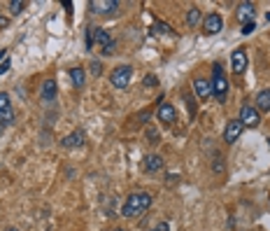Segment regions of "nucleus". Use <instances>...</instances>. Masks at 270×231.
<instances>
[{
  "mask_svg": "<svg viewBox=\"0 0 270 231\" xmlns=\"http://www.w3.org/2000/svg\"><path fill=\"white\" fill-rule=\"evenodd\" d=\"M116 231H128V229H116Z\"/></svg>",
  "mask_w": 270,
  "mask_h": 231,
  "instance_id": "35",
  "label": "nucleus"
},
{
  "mask_svg": "<svg viewBox=\"0 0 270 231\" xmlns=\"http://www.w3.org/2000/svg\"><path fill=\"white\" fill-rule=\"evenodd\" d=\"M254 14H256V10H254L252 3H242V5H238V19L242 21V24L254 21Z\"/></svg>",
  "mask_w": 270,
  "mask_h": 231,
  "instance_id": "18",
  "label": "nucleus"
},
{
  "mask_svg": "<svg viewBox=\"0 0 270 231\" xmlns=\"http://www.w3.org/2000/svg\"><path fill=\"white\" fill-rule=\"evenodd\" d=\"M194 89H196V94L200 101H205V98H210L212 96V87H210L208 80H202V77H198V80H194Z\"/></svg>",
  "mask_w": 270,
  "mask_h": 231,
  "instance_id": "17",
  "label": "nucleus"
},
{
  "mask_svg": "<svg viewBox=\"0 0 270 231\" xmlns=\"http://www.w3.org/2000/svg\"><path fill=\"white\" fill-rule=\"evenodd\" d=\"M84 140H86V133L82 129H77V131H72L70 136H66L61 140V147H66V150H74V147H82L84 145Z\"/></svg>",
  "mask_w": 270,
  "mask_h": 231,
  "instance_id": "10",
  "label": "nucleus"
},
{
  "mask_svg": "<svg viewBox=\"0 0 270 231\" xmlns=\"http://www.w3.org/2000/svg\"><path fill=\"white\" fill-rule=\"evenodd\" d=\"M240 122H242V126H247V129H256L258 124H261V115H258V110L254 108V105H250V103H244L242 108H240V117H238Z\"/></svg>",
  "mask_w": 270,
  "mask_h": 231,
  "instance_id": "6",
  "label": "nucleus"
},
{
  "mask_svg": "<svg viewBox=\"0 0 270 231\" xmlns=\"http://www.w3.org/2000/svg\"><path fill=\"white\" fill-rule=\"evenodd\" d=\"M10 26V19L7 17H0V28H7Z\"/></svg>",
  "mask_w": 270,
  "mask_h": 231,
  "instance_id": "31",
  "label": "nucleus"
},
{
  "mask_svg": "<svg viewBox=\"0 0 270 231\" xmlns=\"http://www.w3.org/2000/svg\"><path fill=\"white\" fill-rule=\"evenodd\" d=\"M149 205H152V194L149 191H135V194H130L126 198V203L122 208V215L128 219H135V217H140L142 212H147Z\"/></svg>",
  "mask_w": 270,
  "mask_h": 231,
  "instance_id": "1",
  "label": "nucleus"
},
{
  "mask_svg": "<svg viewBox=\"0 0 270 231\" xmlns=\"http://www.w3.org/2000/svg\"><path fill=\"white\" fill-rule=\"evenodd\" d=\"M156 33H172V31H170V26L168 24H161V21H156Z\"/></svg>",
  "mask_w": 270,
  "mask_h": 231,
  "instance_id": "28",
  "label": "nucleus"
},
{
  "mask_svg": "<svg viewBox=\"0 0 270 231\" xmlns=\"http://www.w3.org/2000/svg\"><path fill=\"white\" fill-rule=\"evenodd\" d=\"M186 24H189L191 28L200 24V10H198V7H191L189 12H186Z\"/></svg>",
  "mask_w": 270,
  "mask_h": 231,
  "instance_id": "19",
  "label": "nucleus"
},
{
  "mask_svg": "<svg viewBox=\"0 0 270 231\" xmlns=\"http://www.w3.org/2000/svg\"><path fill=\"white\" fill-rule=\"evenodd\" d=\"M130 77H133V68L130 66H116L114 70H112V75H110V82H112V87L119 89V91H124V89L130 84Z\"/></svg>",
  "mask_w": 270,
  "mask_h": 231,
  "instance_id": "3",
  "label": "nucleus"
},
{
  "mask_svg": "<svg viewBox=\"0 0 270 231\" xmlns=\"http://www.w3.org/2000/svg\"><path fill=\"white\" fill-rule=\"evenodd\" d=\"M156 231H170V224H168V222H158Z\"/></svg>",
  "mask_w": 270,
  "mask_h": 231,
  "instance_id": "30",
  "label": "nucleus"
},
{
  "mask_svg": "<svg viewBox=\"0 0 270 231\" xmlns=\"http://www.w3.org/2000/svg\"><path fill=\"white\" fill-rule=\"evenodd\" d=\"M142 168H144V173H158L163 168V159L158 154H147L142 161Z\"/></svg>",
  "mask_w": 270,
  "mask_h": 231,
  "instance_id": "13",
  "label": "nucleus"
},
{
  "mask_svg": "<svg viewBox=\"0 0 270 231\" xmlns=\"http://www.w3.org/2000/svg\"><path fill=\"white\" fill-rule=\"evenodd\" d=\"M5 231H19V229H14V226H10V229H5Z\"/></svg>",
  "mask_w": 270,
  "mask_h": 231,
  "instance_id": "34",
  "label": "nucleus"
},
{
  "mask_svg": "<svg viewBox=\"0 0 270 231\" xmlns=\"http://www.w3.org/2000/svg\"><path fill=\"white\" fill-rule=\"evenodd\" d=\"M242 131H244V126H242V122H240V119H228V122H226V126H224V143L233 145L238 138L242 136Z\"/></svg>",
  "mask_w": 270,
  "mask_h": 231,
  "instance_id": "7",
  "label": "nucleus"
},
{
  "mask_svg": "<svg viewBox=\"0 0 270 231\" xmlns=\"http://www.w3.org/2000/svg\"><path fill=\"white\" fill-rule=\"evenodd\" d=\"M88 70H91V75H96V77H100L102 75V63L96 59V61H91L88 63Z\"/></svg>",
  "mask_w": 270,
  "mask_h": 231,
  "instance_id": "22",
  "label": "nucleus"
},
{
  "mask_svg": "<svg viewBox=\"0 0 270 231\" xmlns=\"http://www.w3.org/2000/svg\"><path fill=\"white\" fill-rule=\"evenodd\" d=\"M256 31V24L254 21H247V24H242V35H252Z\"/></svg>",
  "mask_w": 270,
  "mask_h": 231,
  "instance_id": "27",
  "label": "nucleus"
},
{
  "mask_svg": "<svg viewBox=\"0 0 270 231\" xmlns=\"http://www.w3.org/2000/svg\"><path fill=\"white\" fill-rule=\"evenodd\" d=\"M63 7H66L68 14H72V3H68V0H66V3H63Z\"/></svg>",
  "mask_w": 270,
  "mask_h": 231,
  "instance_id": "32",
  "label": "nucleus"
},
{
  "mask_svg": "<svg viewBox=\"0 0 270 231\" xmlns=\"http://www.w3.org/2000/svg\"><path fill=\"white\" fill-rule=\"evenodd\" d=\"M56 94H58V84H56V80H44V82H42V89H40V98H42V101L52 103L56 98Z\"/></svg>",
  "mask_w": 270,
  "mask_h": 231,
  "instance_id": "12",
  "label": "nucleus"
},
{
  "mask_svg": "<svg viewBox=\"0 0 270 231\" xmlns=\"http://www.w3.org/2000/svg\"><path fill=\"white\" fill-rule=\"evenodd\" d=\"M91 12H100V14H108L112 10H119V3L116 0H100V3H91Z\"/></svg>",
  "mask_w": 270,
  "mask_h": 231,
  "instance_id": "14",
  "label": "nucleus"
},
{
  "mask_svg": "<svg viewBox=\"0 0 270 231\" xmlns=\"http://www.w3.org/2000/svg\"><path fill=\"white\" fill-rule=\"evenodd\" d=\"M7 7H10V12L16 17V14H21L24 10H26V3H24V0H12V3H10Z\"/></svg>",
  "mask_w": 270,
  "mask_h": 231,
  "instance_id": "21",
  "label": "nucleus"
},
{
  "mask_svg": "<svg viewBox=\"0 0 270 231\" xmlns=\"http://www.w3.org/2000/svg\"><path fill=\"white\" fill-rule=\"evenodd\" d=\"M268 143H270V138H268Z\"/></svg>",
  "mask_w": 270,
  "mask_h": 231,
  "instance_id": "37",
  "label": "nucleus"
},
{
  "mask_svg": "<svg viewBox=\"0 0 270 231\" xmlns=\"http://www.w3.org/2000/svg\"><path fill=\"white\" fill-rule=\"evenodd\" d=\"M222 28H224V19H222V14H208L205 19H202V31L208 35H216V33H222Z\"/></svg>",
  "mask_w": 270,
  "mask_h": 231,
  "instance_id": "8",
  "label": "nucleus"
},
{
  "mask_svg": "<svg viewBox=\"0 0 270 231\" xmlns=\"http://www.w3.org/2000/svg\"><path fill=\"white\" fill-rule=\"evenodd\" d=\"M247 63H250L247 52L244 49H233V54H230V68H233L236 75H242L244 70H247Z\"/></svg>",
  "mask_w": 270,
  "mask_h": 231,
  "instance_id": "9",
  "label": "nucleus"
},
{
  "mask_svg": "<svg viewBox=\"0 0 270 231\" xmlns=\"http://www.w3.org/2000/svg\"><path fill=\"white\" fill-rule=\"evenodd\" d=\"M212 168H214V173H224V156H222V154L214 156V163H212Z\"/></svg>",
  "mask_w": 270,
  "mask_h": 231,
  "instance_id": "25",
  "label": "nucleus"
},
{
  "mask_svg": "<svg viewBox=\"0 0 270 231\" xmlns=\"http://www.w3.org/2000/svg\"><path fill=\"white\" fill-rule=\"evenodd\" d=\"M147 143L149 145H158V143H161V133H158V129L147 126Z\"/></svg>",
  "mask_w": 270,
  "mask_h": 231,
  "instance_id": "20",
  "label": "nucleus"
},
{
  "mask_svg": "<svg viewBox=\"0 0 270 231\" xmlns=\"http://www.w3.org/2000/svg\"><path fill=\"white\" fill-rule=\"evenodd\" d=\"M68 75H70V80H72V84L77 89L84 87V82H86V70L82 68V66H74V68L68 70Z\"/></svg>",
  "mask_w": 270,
  "mask_h": 231,
  "instance_id": "16",
  "label": "nucleus"
},
{
  "mask_svg": "<svg viewBox=\"0 0 270 231\" xmlns=\"http://www.w3.org/2000/svg\"><path fill=\"white\" fill-rule=\"evenodd\" d=\"M256 105L254 108L258 110V112H270V89H261L256 94Z\"/></svg>",
  "mask_w": 270,
  "mask_h": 231,
  "instance_id": "15",
  "label": "nucleus"
},
{
  "mask_svg": "<svg viewBox=\"0 0 270 231\" xmlns=\"http://www.w3.org/2000/svg\"><path fill=\"white\" fill-rule=\"evenodd\" d=\"M0 59H7V52H5V49H2V52H0Z\"/></svg>",
  "mask_w": 270,
  "mask_h": 231,
  "instance_id": "33",
  "label": "nucleus"
},
{
  "mask_svg": "<svg viewBox=\"0 0 270 231\" xmlns=\"http://www.w3.org/2000/svg\"><path fill=\"white\" fill-rule=\"evenodd\" d=\"M14 124V108L10 103V94L0 91V129H7Z\"/></svg>",
  "mask_w": 270,
  "mask_h": 231,
  "instance_id": "5",
  "label": "nucleus"
},
{
  "mask_svg": "<svg viewBox=\"0 0 270 231\" xmlns=\"http://www.w3.org/2000/svg\"><path fill=\"white\" fill-rule=\"evenodd\" d=\"M84 33H86V49H94L96 47V45H94V26H86Z\"/></svg>",
  "mask_w": 270,
  "mask_h": 231,
  "instance_id": "24",
  "label": "nucleus"
},
{
  "mask_svg": "<svg viewBox=\"0 0 270 231\" xmlns=\"http://www.w3.org/2000/svg\"><path fill=\"white\" fill-rule=\"evenodd\" d=\"M210 87H212V96L216 98V103H226V98H228V80L224 75L222 63H214V66H212Z\"/></svg>",
  "mask_w": 270,
  "mask_h": 231,
  "instance_id": "2",
  "label": "nucleus"
},
{
  "mask_svg": "<svg viewBox=\"0 0 270 231\" xmlns=\"http://www.w3.org/2000/svg\"><path fill=\"white\" fill-rule=\"evenodd\" d=\"M10 66H12V61H10V59H5V63H0V75H5L7 70H10Z\"/></svg>",
  "mask_w": 270,
  "mask_h": 231,
  "instance_id": "29",
  "label": "nucleus"
},
{
  "mask_svg": "<svg viewBox=\"0 0 270 231\" xmlns=\"http://www.w3.org/2000/svg\"><path fill=\"white\" fill-rule=\"evenodd\" d=\"M184 101H186V108H189V115H191V119L196 117V103H194V98H189V96L184 94Z\"/></svg>",
  "mask_w": 270,
  "mask_h": 231,
  "instance_id": "26",
  "label": "nucleus"
},
{
  "mask_svg": "<svg viewBox=\"0 0 270 231\" xmlns=\"http://www.w3.org/2000/svg\"><path fill=\"white\" fill-rule=\"evenodd\" d=\"M156 117H158V122H163V124H172V122H175L177 112H175V108H172V103H161L158 110H156Z\"/></svg>",
  "mask_w": 270,
  "mask_h": 231,
  "instance_id": "11",
  "label": "nucleus"
},
{
  "mask_svg": "<svg viewBox=\"0 0 270 231\" xmlns=\"http://www.w3.org/2000/svg\"><path fill=\"white\" fill-rule=\"evenodd\" d=\"M144 87H147V89H154V87H158V77H156V75H152V73H149V75H144Z\"/></svg>",
  "mask_w": 270,
  "mask_h": 231,
  "instance_id": "23",
  "label": "nucleus"
},
{
  "mask_svg": "<svg viewBox=\"0 0 270 231\" xmlns=\"http://www.w3.org/2000/svg\"><path fill=\"white\" fill-rule=\"evenodd\" d=\"M94 45L100 47L105 56H112L114 54V47H116L114 40H112V35H110L105 28H96V26H94Z\"/></svg>",
  "mask_w": 270,
  "mask_h": 231,
  "instance_id": "4",
  "label": "nucleus"
},
{
  "mask_svg": "<svg viewBox=\"0 0 270 231\" xmlns=\"http://www.w3.org/2000/svg\"><path fill=\"white\" fill-rule=\"evenodd\" d=\"M149 231H156V229H149Z\"/></svg>",
  "mask_w": 270,
  "mask_h": 231,
  "instance_id": "36",
  "label": "nucleus"
}]
</instances>
